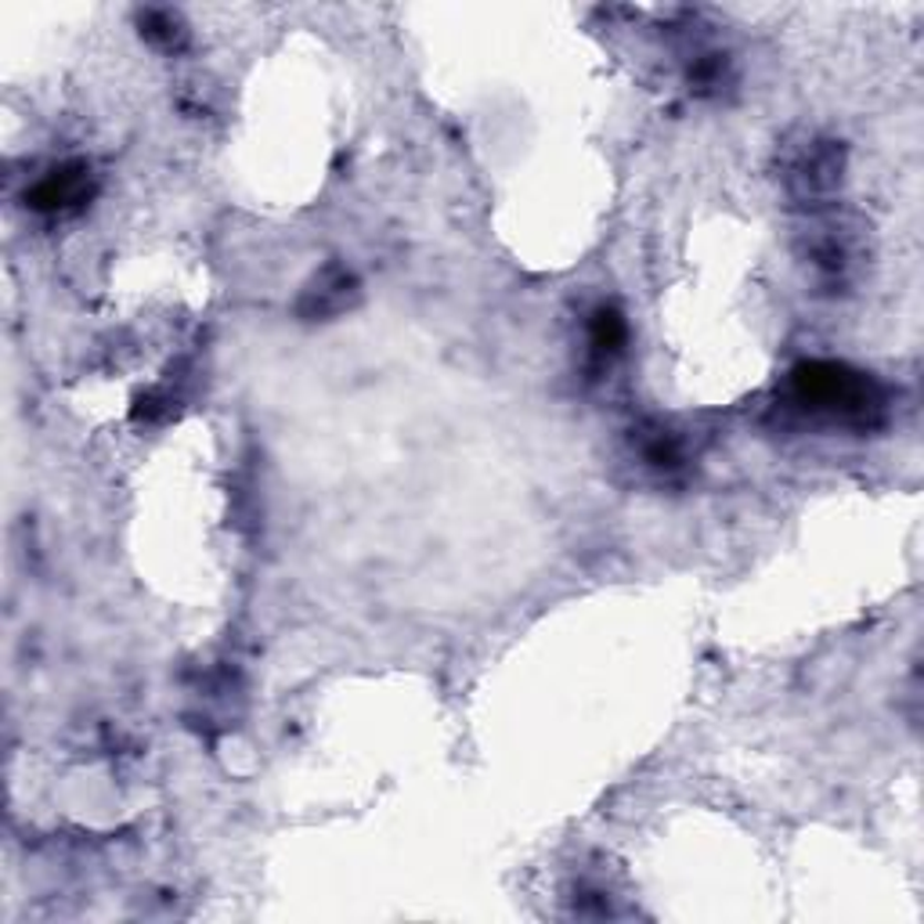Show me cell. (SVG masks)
<instances>
[{
    "label": "cell",
    "instance_id": "obj_1",
    "mask_svg": "<svg viewBox=\"0 0 924 924\" xmlns=\"http://www.w3.org/2000/svg\"><path fill=\"white\" fill-rule=\"evenodd\" d=\"M87 196V177L84 170H62L48 177L44 185L37 188V206H44V210H62L69 203H80Z\"/></svg>",
    "mask_w": 924,
    "mask_h": 924
}]
</instances>
